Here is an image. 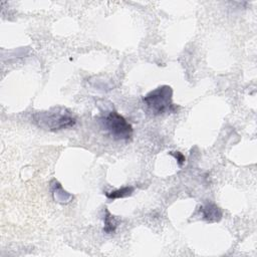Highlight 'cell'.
Returning a JSON list of instances; mask_svg holds the SVG:
<instances>
[{"label":"cell","instance_id":"cell-2","mask_svg":"<svg viewBox=\"0 0 257 257\" xmlns=\"http://www.w3.org/2000/svg\"><path fill=\"white\" fill-rule=\"evenodd\" d=\"M36 122L38 126L50 131H60L64 128H72L76 120L72 114L64 108H56L48 112H42L36 114Z\"/></svg>","mask_w":257,"mask_h":257},{"label":"cell","instance_id":"cell-7","mask_svg":"<svg viewBox=\"0 0 257 257\" xmlns=\"http://www.w3.org/2000/svg\"><path fill=\"white\" fill-rule=\"evenodd\" d=\"M170 154H171L173 157H175V159L178 161V164H179L180 166H182V165L185 163V157L183 156L182 153H180V152H171Z\"/></svg>","mask_w":257,"mask_h":257},{"label":"cell","instance_id":"cell-3","mask_svg":"<svg viewBox=\"0 0 257 257\" xmlns=\"http://www.w3.org/2000/svg\"><path fill=\"white\" fill-rule=\"evenodd\" d=\"M104 130L114 140H130L133 135V126L128 120L116 112H110L102 120Z\"/></svg>","mask_w":257,"mask_h":257},{"label":"cell","instance_id":"cell-6","mask_svg":"<svg viewBox=\"0 0 257 257\" xmlns=\"http://www.w3.org/2000/svg\"><path fill=\"white\" fill-rule=\"evenodd\" d=\"M134 192V187H122V189L112 191V192H106V196L108 199H120V198H124L128 196H131Z\"/></svg>","mask_w":257,"mask_h":257},{"label":"cell","instance_id":"cell-1","mask_svg":"<svg viewBox=\"0 0 257 257\" xmlns=\"http://www.w3.org/2000/svg\"><path fill=\"white\" fill-rule=\"evenodd\" d=\"M172 96V88L169 86H162L144 96L143 102L150 112L159 116L166 112H174L176 110L177 108L173 104Z\"/></svg>","mask_w":257,"mask_h":257},{"label":"cell","instance_id":"cell-4","mask_svg":"<svg viewBox=\"0 0 257 257\" xmlns=\"http://www.w3.org/2000/svg\"><path fill=\"white\" fill-rule=\"evenodd\" d=\"M203 219L207 222H218L222 218V212L218 206L215 204H206L201 208Z\"/></svg>","mask_w":257,"mask_h":257},{"label":"cell","instance_id":"cell-5","mask_svg":"<svg viewBox=\"0 0 257 257\" xmlns=\"http://www.w3.org/2000/svg\"><path fill=\"white\" fill-rule=\"evenodd\" d=\"M104 231L108 234H112L114 233L116 227H118V221L116 219L114 216H112L108 210L106 209V215L104 218Z\"/></svg>","mask_w":257,"mask_h":257}]
</instances>
